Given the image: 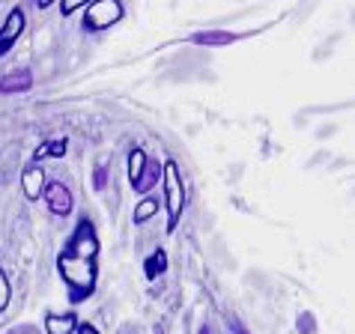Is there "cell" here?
I'll use <instances>...</instances> for the list:
<instances>
[{"instance_id": "obj_10", "label": "cell", "mask_w": 355, "mask_h": 334, "mask_svg": "<svg viewBox=\"0 0 355 334\" xmlns=\"http://www.w3.org/2000/svg\"><path fill=\"white\" fill-rule=\"evenodd\" d=\"M236 33H224V30H200V33H194L191 36V42L194 45H209V48H218V45H233L236 42Z\"/></svg>"}, {"instance_id": "obj_18", "label": "cell", "mask_w": 355, "mask_h": 334, "mask_svg": "<svg viewBox=\"0 0 355 334\" xmlns=\"http://www.w3.org/2000/svg\"><path fill=\"white\" fill-rule=\"evenodd\" d=\"M84 3H90V0H60V9H63V15H72L78 12Z\"/></svg>"}, {"instance_id": "obj_9", "label": "cell", "mask_w": 355, "mask_h": 334, "mask_svg": "<svg viewBox=\"0 0 355 334\" xmlns=\"http://www.w3.org/2000/svg\"><path fill=\"white\" fill-rule=\"evenodd\" d=\"M78 326L75 313H48L45 317V331L48 334H72Z\"/></svg>"}, {"instance_id": "obj_22", "label": "cell", "mask_w": 355, "mask_h": 334, "mask_svg": "<svg viewBox=\"0 0 355 334\" xmlns=\"http://www.w3.org/2000/svg\"><path fill=\"white\" fill-rule=\"evenodd\" d=\"M197 334H212V331H209V326H203V328H200V331H197Z\"/></svg>"}, {"instance_id": "obj_15", "label": "cell", "mask_w": 355, "mask_h": 334, "mask_svg": "<svg viewBox=\"0 0 355 334\" xmlns=\"http://www.w3.org/2000/svg\"><path fill=\"white\" fill-rule=\"evenodd\" d=\"M66 152V141H51V146H39L36 159H45V155H63Z\"/></svg>"}, {"instance_id": "obj_11", "label": "cell", "mask_w": 355, "mask_h": 334, "mask_svg": "<svg viewBox=\"0 0 355 334\" xmlns=\"http://www.w3.org/2000/svg\"><path fill=\"white\" fill-rule=\"evenodd\" d=\"M155 212H159V200L146 197V200H141V203L135 206V221H150Z\"/></svg>"}, {"instance_id": "obj_1", "label": "cell", "mask_w": 355, "mask_h": 334, "mask_svg": "<svg viewBox=\"0 0 355 334\" xmlns=\"http://www.w3.org/2000/svg\"><path fill=\"white\" fill-rule=\"evenodd\" d=\"M96 257H98V239H96V227L90 221H81L69 239L66 251L57 260L63 281L69 283L72 301H81L93 292L96 287Z\"/></svg>"}, {"instance_id": "obj_3", "label": "cell", "mask_w": 355, "mask_h": 334, "mask_svg": "<svg viewBox=\"0 0 355 334\" xmlns=\"http://www.w3.org/2000/svg\"><path fill=\"white\" fill-rule=\"evenodd\" d=\"M123 18L120 0H93L84 12V27L87 30H105V27L116 24Z\"/></svg>"}, {"instance_id": "obj_4", "label": "cell", "mask_w": 355, "mask_h": 334, "mask_svg": "<svg viewBox=\"0 0 355 334\" xmlns=\"http://www.w3.org/2000/svg\"><path fill=\"white\" fill-rule=\"evenodd\" d=\"M45 203H48V209H51L54 215H60V218H66L69 212H72V191L66 188L63 182H48L45 188Z\"/></svg>"}, {"instance_id": "obj_17", "label": "cell", "mask_w": 355, "mask_h": 334, "mask_svg": "<svg viewBox=\"0 0 355 334\" xmlns=\"http://www.w3.org/2000/svg\"><path fill=\"white\" fill-rule=\"evenodd\" d=\"M105 185H107V164L102 161L96 167V176H93V188L96 191H105Z\"/></svg>"}, {"instance_id": "obj_13", "label": "cell", "mask_w": 355, "mask_h": 334, "mask_svg": "<svg viewBox=\"0 0 355 334\" xmlns=\"http://www.w3.org/2000/svg\"><path fill=\"white\" fill-rule=\"evenodd\" d=\"M167 269V257H164V251H155L150 260H146V278H155L159 272Z\"/></svg>"}, {"instance_id": "obj_20", "label": "cell", "mask_w": 355, "mask_h": 334, "mask_svg": "<svg viewBox=\"0 0 355 334\" xmlns=\"http://www.w3.org/2000/svg\"><path fill=\"white\" fill-rule=\"evenodd\" d=\"M51 3H54V0H36V6H39V9H48Z\"/></svg>"}, {"instance_id": "obj_16", "label": "cell", "mask_w": 355, "mask_h": 334, "mask_svg": "<svg viewBox=\"0 0 355 334\" xmlns=\"http://www.w3.org/2000/svg\"><path fill=\"white\" fill-rule=\"evenodd\" d=\"M9 299H12V290H9V281H6V274H3V269H0V313L6 310V304H9Z\"/></svg>"}, {"instance_id": "obj_14", "label": "cell", "mask_w": 355, "mask_h": 334, "mask_svg": "<svg viewBox=\"0 0 355 334\" xmlns=\"http://www.w3.org/2000/svg\"><path fill=\"white\" fill-rule=\"evenodd\" d=\"M295 328H299V334H313V331H317V319H313V313L311 310L299 313V319H295Z\"/></svg>"}, {"instance_id": "obj_19", "label": "cell", "mask_w": 355, "mask_h": 334, "mask_svg": "<svg viewBox=\"0 0 355 334\" xmlns=\"http://www.w3.org/2000/svg\"><path fill=\"white\" fill-rule=\"evenodd\" d=\"M9 334H39V328L36 326H15Z\"/></svg>"}, {"instance_id": "obj_12", "label": "cell", "mask_w": 355, "mask_h": 334, "mask_svg": "<svg viewBox=\"0 0 355 334\" xmlns=\"http://www.w3.org/2000/svg\"><path fill=\"white\" fill-rule=\"evenodd\" d=\"M144 164H146V152H144V150H132V152H129V176H132V182L137 179V176H141Z\"/></svg>"}, {"instance_id": "obj_5", "label": "cell", "mask_w": 355, "mask_h": 334, "mask_svg": "<svg viewBox=\"0 0 355 334\" xmlns=\"http://www.w3.org/2000/svg\"><path fill=\"white\" fill-rule=\"evenodd\" d=\"M24 24H27V18H24L21 9H12V12L6 15V24L0 27V57L18 42V36L24 33Z\"/></svg>"}, {"instance_id": "obj_6", "label": "cell", "mask_w": 355, "mask_h": 334, "mask_svg": "<svg viewBox=\"0 0 355 334\" xmlns=\"http://www.w3.org/2000/svg\"><path fill=\"white\" fill-rule=\"evenodd\" d=\"M21 188L27 194V200H39L45 188V170L39 164H27L21 170Z\"/></svg>"}, {"instance_id": "obj_21", "label": "cell", "mask_w": 355, "mask_h": 334, "mask_svg": "<svg viewBox=\"0 0 355 334\" xmlns=\"http://www.w3.org/2000/svg\"><path fill=\"white\" fill-rule=\"evenodd\" d=\"M81 334H98L93 326H81Z\"/></svg>"}, {"instance_id": "obj_7", "label": "cell", "mask_w": 355, "mask_h": 334, "mask_svg": "<svg viewBox=\"0 0 355 334\" xmlns=\"http://www.w3.org/2000/svg\"><path fill=\"white\" fill-rule=\"evenodd\" d=\"M33 87V75L27 69H15V72L3 75L0 81V96H12V93H27Z\"/></svg>"}, {"instance_id": "obj_2", "label": "cell", "mask_w": 355, "mask_h": 334, "mask_svg": "<svg viewBox=\"0 0 355 334\" xmlns=\"http://www.w3.org/2000/svg\"><path fill=\"white\" fill-rule=\"evenodd\" d=\"M164 200H167V230H173L185 209V185H182L176 161L164 164Z\"/></svg>"}, {"instance_id": "obj_8", "label": "cell", "mask_w": 355, "mask_h": 334, "mask_svg": "<svg viewBox=\"0 0 355 334\" xmlns=\"http://www.w3.org/2000/svg\"><path fill=\"white\" fill-rule=\"evenodd\" d=\"M159 179H162V164H159V161H153V159H146L141 176H137L132 185H135V191L146 194V191H153V188H155V182H159Z\"/></svg>"}]
</instances>
